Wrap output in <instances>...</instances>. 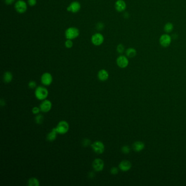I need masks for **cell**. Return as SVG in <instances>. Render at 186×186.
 <instances>
[{
    "instance_id": "obj_15",
    "label": "cell",
    "mask_w": 186,
    "mask_h": 186,
    "mask_svg": "<svg viewBox=\"0 0 186 186\" xmlns=\"http://www.w3.org/2000/svg\"><path fill=\"white\" fill-rule=\"evenodd\" d=\"M108 72L105 70H101L98 73V78L101 81H105L109 78Z\"/></svg>"
},
{
    "instance_id": "obj_20",
    "label": "cell",
    "mask_w": 186,
    "mask_h": 186,
    "mask_svg": "<svg viewBox=\"0 0 186 186\" xmlns=\"http://www.w3.org/2000/svg\"><path fill=\"white\" fill-rule=\"evenodd\" d=\"M27 185L30 186H39L40 185V183L39 180L37 178L31 177L28 181Z\"/></svg>"
},
{
    "instance_id": "obj_7",
    "label": "cell",
    "mask_w": 186,
    "mask_h": 186,
    "mask_svg": "<svg viewBox=\"0 0 186 186\" xmlns=\"http://www.w3.org/2000/svg\"><path fill=\"white\" fill-rule=\"evenodd\" d=\"M171 37L167 34H162L160 38V45L164 48H167L170 45L171 43Z\"/></svg>"
},
{
    "instance_id": "obj_19",
    "label": "cell",
    "mask_w": 186,
    "mask_h": 186,
    "mask_svg": "<svg viewBox=\"0 0 186 186\" xmlns=\"http://www.w3.org/2000/svg\"><path fill=\"white\" fill-rule=\"evenodd\" d=\"M136 50L134 48H129L127 49L126 52V54L127 56L129 58H133L136 55Z\"/></svg>"
},
{
    "instance_id": "obj_24",
    "label": "cell",
    "mask_w": 186,
    "mask_h": 186,
    "mask_svg": "<svg viewBox=\"0 0 186 186\" xmlns=\"http://www.w3.org/2000/svg\"><path fill=\"white\" fill-rule=\"evenodd\" d=\"M64 44H65V46L67 48L70 49L71 48H72L73 45V42L71 39H67V40L65 42Z\"/></svg>"
},
{
    "instance_id": "obj_25",
    "label": "cell",
    "mask_w": 186,
    "mask_h": 186,
    "mask_svg": "<svg viewBox=\"0 0 186 186\" xmlns=\"http://www.w3.org/2000/svg\"><path fill=\"white\" fill-rule=\"evenodd\" d=\"M121 151L123 154H128L130 152V148L127 145H124V146H122Z\"/></svg>"
},
{
    "instance_id": "obj_29",
    "label": "cell",
    "mask_w": 186,
    "mask_h": 186,
    "mask_svg": "<svg viewBox=\"0 0 186 186\" xmlns=\"http://www.w3.org/2000/svg\"><path fill=\"white\" fill-rule=\"evenodd\" d=\"M40 111V108H38L37 107H33L32 108V113L34 115H37V114H39V112Z\"/></svg>"
},
{
    "instance_id": "obj_4",
    "label": "cell",
    "mask_w": 186,
    "mask_h": 186,
    "mask_svg": "<svg viewBox=\"0 0 186 186\" xmlns=\"http://www.w3.org/2000/svg\"><path fill=\"white\" fill-rule=\"evenodd\" d=\"M93 151L97 154H102L105 151V145L102 141H96L91 144Z\"/></svg>"
},
{
    "instance_id": "obj_12",
    "label": "cell",
    "mask_w": 186,
    "mask_h": 186,
    "mask_svg": "<svg viewBox=\"0 0 186 186\" xmlns=\"http://www.w3.org/2000/svg\"><path fill=\"white\" fill-rule=\"evenodd\" d=\"M39 108L40 111L43 113H48L49 112L52 108V103L50 101L45 99L43 102H42L39 105Z\"/></svg>"
},
{
    "instance_id": "obj_26",
    "label": "cell",
    "mask_w": 186,
    "mask_h": 186,
    "mask_svg": "<svg viewBox=\"0 0 186 186\" xmlns=\"http://www.w3.org/2000/svg\"><path fill=\"white\" fill-rule=\"evenodd\" d=\"M28 86L30 89H35L36 87H37V83H36V81H30L29 83H28Z\"/></svg>"
},
{
    "instance_id": "obj_16",
    "label": "cell",
    "mask_w": 186,
    "mask_h": 186,
    "mask_svg": "<svg viewBox=\"0 0 186 186\" xmlns=\"http://www.w3.org/2000/svg\"><path fill=\"white\" fill-rule=\"evenodd\" d=\"M133 148L135 152H140L145 148V144L141 141H135L132 145Z\"/></svg>"
},
{
    "instance_id": "obj_2",
    "label": "cell",
    "mask_w": 186,
    "mask_h": 186,
    "mask_svg": "<svg viewBox=\"0 0 186 186\" xmlns=\"http://www.w3.org/2000/svg\"><path fill=\"white\" fill-rule=\"evenodd\" d=\"M80 31L79 29L74 27H71L68 28L65 31V37L67 39H74L77 38L79 36Z\"/></svg>"
},
{
    "instance_id": "obj_11",
    "label": "cell",
    "mask_w": 186,
    "mask_h": 186,
    "mask_svg": "<svg viewBox=\"0 0 186 186\" xmlns=\"http://www.w3.org/2000/svg\"><path fill=\"white\" fill-rule=\"evenodd\" d=\"M81 9V5L77 1L72 2L71 4L67 8V10L68 12L76 13L78 12Z\"/></svg>"
},
{
    "instance_id": "obj_13",
    "label": "cell",
    "mask_w": 186,
    "mask_h": 186,
    "mask_svg": "<svg viewBox=\"0 0 186 186\" xmlns=\"http://www.w3.org/2000/svg\"><path fill=\"white\" fill-rule=\"evenodd\" d=\"M118 167L122 171H127L132 167V164L129 160H122L120 163Z\"/></svg>"
},
{
    "instance_id": "obj_8",
    "label": "cell",
    "mask_w": 186,
    "mask_h": 186,
    "mask_svg": "<svg viewBox=\"0 0 186 186\" xmlns=\"http://www.w3.org/2000/svg\"><path fill=\"white\" fill-rule=\"evenodd\" d=\"M116 64L120 68H125L128 66V59L125 56L121 55L117 58Z\"/></svg>"
},
{
    "instance_id": "obj_33",
    "label": "cell",
    "mask_w": 186,
    "mask_h": 186,
    "mask_svg": "<svg viewBox=\"0 0 186 186\" xmlns=\"http://www.w3.org/2000/svg\"><path fill=\"white\" fill-rule=\"evenodd\" d=\"M0 104H1V107H3V106H5V105H6V102H5V101L3 98H2V99H1V101H0Z\"/></svg>"
},
{
    "instance_id": "obj_32",
    "label": "cell",
    "mask_w": 186,
    "mask_h": 186,
    "mask_svg": "<svg viewBox=\"0 0 186 186\" xmlns=\"http://www.w3.org/2000/svg\"><path fill=\"white\" fill-rule=\"evenodd\" d=\"M15 0H5V3L7 5H11L14 2Z\"/></svg>"
},
{
    "instance_id": "obj_17",
    "label": "cell",
    "mask_w": 186,
    "mask_h": 186,
    "mask_svg": "<svg viewBox=\"0 0 186 186\" xmlns=\"http://www.w3.org/2000/svg\"><path fill=\"white\" fill-rule=\"evenodd\" d=\"M58 133L56 128H54L46 136L47 140L49 141H54L56 139Z\"/></svg>"
},
{
    "instance_id": "obj_21",
    "label": "cell",
    "mask_w": 186,
    "mask_h": 186,
    "mask_svg": "<svg viewBox=\"0 0 186 186\" xmlns=\"http://www.w3.org/2000/svg\"><path fill=\"white\" fill-rule=\"evenodd\" d=\"M173 24L171 23H167L164 27V30L167 33H170L173 31Z\"/></svg>"
},
{
    "instance_id": "obj_34",
    "label": "cell",
    "mask_w": 186,
    "mask_h": 186,
    "mask_svg": "<svg viewBox=\"0 0 186 186\" xmlns=\"http://www.w3.org/2000/svg\"><path fill=\"white\" fill-rule=\"evenodd\" d=\"M95 176V173L93 172H90L89 174V177L90 178H93Z\"/></svg>"
},
{
    "instance_id": "obj_22",
    "label": "cell",
    "mask_w": 186,
    "mask_h": 186,
    "mask_svg": "<svg viewBox=\"0 0 186 186\" xmlns=\"http://www.w3.org/2000/svg\"><path fill=\"white\" fill-rule=\"evenodd\" d=\"M34 120H35V122H36V123H37L38 124H40L43 122V121H44L43 116L42 115V114H38L35 117Z\"/></svg>"
},
{
    "instance_id": "obj_10",
    "label": "cell",
    "mask_w": 186,
    "mask_h": 186,
    "mask_svg": "<svg viewBox=\"0 0 186 186\" xmlns=\"http://www.w3.org/2000/svg\"><path fill=\"white\" fill-rule=\"evenodd\" d=\"M52 81L53 77L52 74L49 73H44L41 77V82L45 86H49L52 84Z\"/></svg>"
},
{
    "instance_id": "obj_27",
    "label": "cell",
    "mask_w": 186,
    "mask_h": 186,
    "mask_svg": "<svg viewBox=\"0 0 186 186\" xmlns=\"http://www.w3.org/2000/svg\"><path fill=\"white\" fill-rule=\"evenodd\" d=\"M110 173L112 175H117L118 173V169L117 167H113L110 169Z\"/></svg>"
},
{
    "instance_id": "obj_28",
    "label": "cell",
    "mask_w": 186,
    "mask_h": 186,
    "mask_svg": "<svg viewBox=\"0 0 186 186\" xmlns=\"http://www.w3.org/2000/svg\"><path fill=\"white\" fill-rule=\"evenodd\" d=\"M91 144V141L88 139H84L83 141V145L85 148L89 146Z\"/></svg>"
},
{
    "instance_id": "obj_30",
    "label": "cell",
    "mask_w": 186,
    "mask_h": 186,
    "mask_svg": "<svg viewBox=\"0 0 186 186\" xmlns=\"http://www.w3.org/2000/svg\"><path fill=\"white\" fill-rule=\"evenodd\" d=\"M28 3L30 6H34L37 4V0H28Z\"/></svg>"
},
{
    "instance_id": "obj_1",
    "label": "cell",
    "mask_w": 186,
    "mask_h": 186,
    "mask_svg": "<svg viewBox=\"0 0 186 186\" xmlns=\"http://www.w3.org/2000/svg\"><path fill=\"white\" fill-rule=\"evenodd\" d=\"M35 96L40 101H44L48 96L49 91L43 86H38L36 88L34 92Z\"/></svg>"
},
{
    "instance_id": "obj_5",
    "label": "cell",
    "mask_w": 186,
    "mask_h": 186,
    "mask_svg": "<svg viewBox=\"0 0 186 186\" xmlns=\"http://www.w3.org/2000/svg\"><path fill=\"white\" fill-rule=\"evenodd\" d=\"M15 9L18 13L23 14L26 12L27 5L24 1L19 0L15 4Z\"/></svg>"
},
{
    "instance_id": "obj_31",
    "label": "cell",
    "mask_w": 186,
    "mask_h": 186,
    "mask_svg": "<svg viewBox=\"0 0 186 186\" xmlns=\"http://www.w3.org/2000/svg\"><path fill=\"white\" fill-rule=\"evenodd\" d=\"M96 27L98 30H102L104 28V25L102 23H99L97 24Z\"/></svg>"
},
{
    "instance_id": "obj_23",
    "label": "cell",
    "mask_w": 186,
    "mask_h": 186,
    "mask_svg": "<svg viewBox=\"0 0 186 186\" xmlns=\"http://www.w3.org/2000/svg\"><path fill=\"white\" fill-rule=\"evenodd\" d=\"M116 50L119 54H122L124 52V46L122 44H120L117 46Z\"/></svg>"
},
{
    "instance_id": "obj_18",
    "label": "cell",
    "mask_w": 186,
    "mask_h": 186,
    "mask_svg": "<svg viewBox=\"0 0 186 186\" xmlns=\"http://www.w3.org/2000/svg\"><path fill=\"white\" fill-rule=\"evenodd\" d=\"M13 79V74L11 71H7L4 73L3 80L5 83H10L12 81Z\"/></svg>"
},
{
    "instance_id": "obj_9",
    "label": "cell",
    "mask_w": 186,
    "mask_h": 186,
    "mask_svg": "<svg viewBox=\"0 0 186 186\" xmlns=\"http://www.w3.org/2000/svg\"><path fill=\"white\" fill-rule=\"evenodd\" d=\"M92 167L93 169L97 172L102 171L104 167V163L101 158H96L92 163Z\"/></svg>"
},
{
    "instance_id": "obj_6",
    "label": "cell",
    "mask_w": 186,
    "mask_h": 186,
    "mask_svg": "<svg viewBox=\"0 0 186 186\" xmlns=\"http://www.w3.org/2000/svg\"><path fill=\"white\" fill-rule=\"evenodd\" d=\"M104 38L102 34L100 33H96L94 34L91 38V42L93 45L99 46L103 44Z\"/></svg>"
},
{
    "instance_id": "obj_14",
    "label": "cell",
    "mask_w": 186,
    "mask_h": 186,
    "mask_svg": "<svg viewBox=\"0 0 186 186\" xmlns=\"http://www.w3.org/2000/svg\"><path fill=\"white\" fill-rule=\"evenodd\" d=\"M116 10L119 12H122L126 8V3L123 0H117L115 4Z\"/></svg>"
},
{
    "instance_id": "obj_3",
    "label": "cell",
    "mask_w": 186,
    "mask_h": 186,
    "mask_svg": "<svg viewBox=\"0 0 186 186\" xmlns=\"http://www.w3.org/2000/svg\"><path fill=\"white\" fill-rule=\"evenodd\" d=\"M55 128L58 134H64L68 132L70 126L68 122L63 120L58 122L57 126Z\"/></svg>"
}]
</instances>
